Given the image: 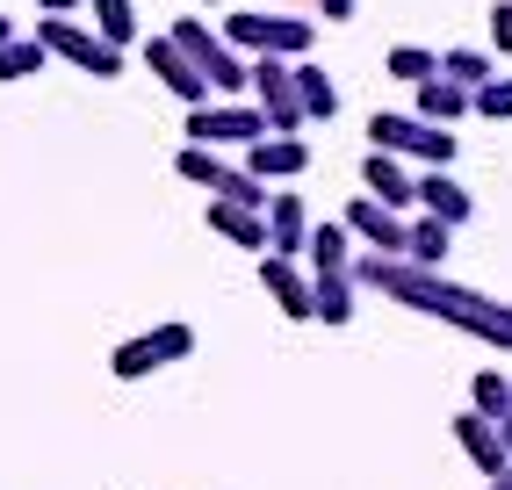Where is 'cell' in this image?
<instances>
[{"label": "cell", "instance_id": "obj_1", "mask_svg": "<svg viewBox=\"0 0 512 490\" xmlns=\"http://www.w3.org/2000/svg\"><path fill=\"white\" fill-rule=\"evenodd\" d=\"M361 282L383 289V296H397V303H412V310H426V318H448V325H462V332H476V339H491V346H505V354H512V310H505V303H484L476 289L440 282L433 267L383 260V253H375V260L361 267Z\"/></svg>", "mask_w": 512, "mask_h": 490}, {"label": "cell", "instance_id": "obj_2", "mask_svg": "<svg viewBox=\"0 0 512 490\" xmlns=\"http://www.w3.org/2000/svg\"><path fill=\"white\" fill-rule=\"evenodd\" d=\"M174 44H181V58L195 65V73L210 80V87H224V94H238V87L253 80V65L238 58L231 44H217V37H210V29H202V22H181V29H174Z\"/></svg>", "mask_w": 512, "mask_h": 490}, {"label": "cell", "instance_id": "obj_3", "mask_svg": "<svg viewBox=\"0 0 512 490\" xmlns=\"http://www.w3.org/2000/svg\"><path fill=\"white\" fill-rule=\"evenodd\" d=\"M181 354H195V332H188V325H159V332H145V339H123L109 368H116L123 382H138V375H152V368H166V361H181Z\"/></svg>", "mask_w": 512, "mask_h": 490}, {"label": "cell", "instance_id": "obj_4", "mask_svg": "<svg viewBox=\"0 0 512 490\" xmlns=\"http://www.w3.org/2000/svg\"><path fill=\"white\" fill-rule=\"evenodd\" d=\"M231 44L267 51V58H303V51H311V22H289V15H231Z\"/></svg>", "mask_w": 512, "mask_h": 490}, {"label": "cell", "instance_id": "obj_5", "mask_svg": "<svg viewBox=\"0 0 512 490\" xmlns=\"http://www.w3.org/2000/svg\"><path fill=\"white\" fill-rule=\"evenodd\" d=\"M253 87H260V116H267V130H296L303 123V101H296V65H282V58H260L253 65Z\"/></svg>", "mask_w": 512, "mask_h": 490}, {"label": "cell", "instance_id": "obj_6", "mask_svg": "<svg viewBox=\"0 0 512 490\" xmlns=\"http://www.w3.org/2000/svg\"><path fill=\"white\" fill-rule=\"evenodd\" d=\"M37 44L44 51H58V58H73V65H87V73H123V58H116V44H94L87 29H73V22H58V15H44V29H37Z\"/></svg>", "mask_w": 512, "mask_h": 490}, {"label": "cell", "instance_id": "obj_7", "mask_svg": "<svg viewBox=\"0 0 512 490\" xmlns=\"http://www.w3.org/2000/svg\"><path fill=\"white\" fill-rule=\"evenodd\" d=\"M188 137H195V145H260L267 116L260 109H195L188 116Z\"/></svg>", "mask_w": 512, "mask_h": 490}, {"label": "cell", "instance_id": "obj_8", "mask_svg": "<svg viewBox=\"0 0 512 490\" xmlns=\"http://www.w3.org/2000/svg\"><path fill=\"white\" fill-rule=\"evenodd\" d=\"M347 231H354V238H368L383 260H404V224H397V209H383L375 195L347 209Z\"/></svg>", "mask_w": 512, "mask_h": 490}, {"label": "cell", "instance_id": "obj_9", "mask_svg": "<svg viewBox=\"0 0 512 490\" xmlns=\"http://www.w3.org/2000/svg\"><path fill=\"white\" fill-rule=\"evenodd\" d=\"M455 440H462V454L484 476H505L512 462H505V440H498V418H484V411H469V418H455Z\"/></svg>", "mask_w": 512, "mask_h": 490}, {"label": "cell", "instance_id": "obj_10", "mask_svg": "<svg viewBox=\"0 0 512 490\" xmlns=\"http://www.w3.org/2000/svg\"><path fill=\"white\" fill-rule=\"evenodd\" d=\"M145 58H152V73H159L166 87H174L181 101H195V109H202V94H210V80H202L195 65L181 58V44H174V37H159V44H145Z\"/></svg>", "mask_w": 512, "mask_h": 490}, {"label": "cell", "instance_id": "obj_11", "mask_svg": "<svg viewBox=\"0 0 512 490\" xmlns=\"http://www.w3.org/2000/svg\"><path fill=\"white\" fill-rule=\"evenodd\" d=\"M260 282H267V296L282 303V318H311V282H303V274H296L282 253L260 260Z\"/></svg>", "mask_w": 512, "mask_h": 490}, {"label": "cell", "instance_id": "obj_12", "mask_svg": "<svg viewBox=\"0 0 512 490\" xmlns=\"http://www.w3.org/2000/svg\"><path fill=\"white\" fill-rule=\"evenodd\" d=\"M303 238H311V224H303V202H296V195H275V202H267V245L289 260V253H303Z\"/></svg>", "mask_w": 512, "mask_h": 490}, {"label": "cell", "instance_id": "obj_13", "mask_svg": "<svg viewBox=\"0 0 512 490\" xmlns=\"http://www.w3.org/2000/svg\"><path fill=\"white\" fill-rule=\"evenodd\" d=\"M311 152L296 145V137H260L253 145V181H282V173H303Z\"/></svg>", "mask_w": 512, "mask_h": 490}, {"label": "cell", "instance_id": "obj_14", "mask_svg": "<svg viewBox=\"0 0 512 490\" xmlns=\"http://www.w3.org/2000/svg\"><path fill=\"white\" fill-rule=\"evenodd\" d=\"M311 318H325V325L354 318V274H318L311 282Z\"/></svg>", "mask_w": 512, "mask_h": 490}, {"label": "cell", "instance_id": "obj_15", "mask_svg": "<svg viewBox=\"0 0 512 490\" xmlns=\"http://www.w3.org/2000/svg\"><path fill=\"white\" fill-rule=\"evenodd\" d=\"M361 181H368V195H375V202H383V209H404V202H412V181H404V166H397L390 152H375V159H368V173H361Z\"/></svg>", "mask_w": 512, "mask_h": 490}, {"label": "cell", "instance_id": "obj_16", "mask_svg": "<svg viewBox=\"0 0 512 490\" xmlns=\"http://www.w3.org/2000/svg\"><path fill=\"white\" fill-rule=\"evenodd\" d=\"M412 195H419V202L433 209L440 224H462V217H469V195H462V188L448 181V173H426V181H412Z\"/></svg>", "mask_w": 512, "mask_h": 490}, {"label": "cell", "instance_id": "obj_17", "mask_svg": "<svg viewBox=\"0 0 512 490\" xmlns=\"http://www.w3.org/2000/svg\"><path fill=\"white\" fill-rule=\"evenodd\" d=\"M210 231H224L231 245H267V217H260V209H231V202H210Z\"/></svg>", "mask_w": 512, "mask_h": 490}, {"label": "cell", "instance_id": "obj_18", "mask_svg": "<svg viewBox=\"0 0 512 490\" xmlns=\"http://www.w3.org/2000/svg\"><path fill=\"white\" fill-rule=\"evenodd\" d=\"M448 231H455V224H440V217H419L412 231H404V253H412V267H440V260H448Z\"/></svg>", "mask_w": 512, "mask_h": 490}, {"label": "cell", "instance_id": "obj_19", "mask_svg": "<svg viewBox=\"0 0 512 490\" xmlns=\"http://www.w3.org/2000/svg\"><path fill=\"white\" fill-rule=\"evenodd\" d=\"M296 101H303V116H332L339 109V94H332V80L318 65H296Z\"/></svg>", "mask_w": 512, "mask_h": 490}, {"label": "cell", "instance_id": "obj_20", "mask_svg": "<svg viewBox=\"0 0 512 490\" xmlns=\"http://www.w3.org/2000/svg\"><path fill=\"white\" fill-rule=\"evenodd\" d=\"M303 245H311L318 274H347V224H325V231H311Z\"/></svg>", "mask_w": 512, "mask_h": 490}, {"label": "cell", "instance_id": "obj_21", "mask_svg": "<svg viewBox=\"0 0 512 490\" xmlns=\"http://www.w3.org/2000/svg\"><path fill=\"white\" fill-rule=\"evenodd\" d=\"M462 101H469V94H462L455 80H419V109H426L433 123H448V116H462Z\"/></svg>", "mask_w": 512, "mask_h": 490}, {"label": "cell", "instance_id": "obj_22", "mask_svg": "<svg viewBox=\"0 0 512 490\" xmlns=\"http://www.w3.org/2000/svg\"><path fill=\"white\" fill-rule=\"evenodd\" d=\"M404 152H419V159H433V166H448V159H455V137H448V130H433V123H412V130H404Z\"/></svg>", "mask_w": 512, "mask_h": 490}, {"label": "cell", "instance_id": "obj_23", "mask_svg": "<svg viewBox=\"0 0 512 490\" xmlns=\"http://www.w3.org/2000/svg\"><path fill=\"white\" fill-rule=\"evenodd\" d=\"M181 173H188V181H202V188H224V173H231V166H224L210 145H188V152H181Z\"/></svg>", "mask_w": 512, "mask_h": 490}, {"label": "cell", "instance_id": "obj_24", "mask_svg": "<svg viewBox=\"0 0 512 490\" xmlns=\"http://www.w3.org/2000/svg\"><path fill=\"white\" fill-rule=\"evenodd\" d=\"M476 411H484V418H505V411H512V382L484 368V375H476Z\"/></svg>", "mask_w": 512, "mask_h": 490}, {"label": "cell", "instance_id": "obj_25", "mask_svg": "<svg viewBox=\"0 0 512 490\" xmlns=\"http://www.w3.org/2000/svg\"><path fill=\"white\" fill-rule=\"evenodd\" d=\"M101 29H109V44H130V29H138V15H130V0H94Z\"/></svg>", "mask_w": 512, "mask_h": 490}, {"label": "cell", "instance_id": "obj_26", "mask_svg": "<svg viewBox=\"0 0 512 490\" xmlns=\"http://www.w3.org/2000/svg\"><path fill=\"white\" fill-rule=\"evenodd\" d=\"M37 58H44V44H0V80L37 73Z\"/></svg>", "mask_w": 512, "mask_h": 490}, {"label": "cell", "instance_id": "obj_27", "mask_svg": "<svg viewBox=\"0 0 512 490\" xmlns=\"http://www.w3.org/2000/svg\"><path fill=\"white\" fill-rule=\"evenodd\" d=\"M390 73H397V80H433V51H412V44L390 51Z\"/></svg>", "mask_w": 512, "mask_h": 490}, {"label": "cell", "instance_id": "obj_28", "mask_svg": "<svg viewBox=\"0 0 512 490\" xmlns=\"http://www.w3.org/2000/svg\"><path fill=\"white\" fill-rule=\"evenodd\" d=\"M484 73H491V65L476 58V51H455V58H448V80H455V87H484Z\"/></svg>", "mask_w": 512, "mask_h": 490}, {"label": "cell", "instance_id": "obj_29", "mask_svg": "<svg viewBox=\"0 0 512 490\" xmlns=\"http://www.w3.org/2000/svg\"><path fill=\"white\" fill-rule=\"evenodd\" d=\"M476 109H484V116H512V87H476Z\"/></svg>", "mask_w": 512, "mask_h": 490}, {"label": "cell", "instance_id": "obj_30", "mask_svg": "<svg viewBox=\"0 0 512 490\" xmlns=\"http://www.w3.org/2000/svg\"><path fill=\"white\" fill-rule=\"evenodd\" d=\"M498 44L512 51V8H498Z\"/></svg>", "mask_w": 512, "mask_h": 490}, {"label": "cell", "instance_id": "obj_31", "mask_svg": "<svg viewBox=\"0 0 512 490\" xmlns=\"http://www.w3.org/2000/svg\"><path fill=\"white\" fill-rule=\"evenodd\" d=\"M498 440H505V462H512V411L498 418Z\"/></svg>", "mask_w": 512, "mask_h": 490}, {"label": "cell", "instance_id": "obj_32", "mask_svg": "<svg viewBox=\"0 0 512 490\" xmlns=\"http://www.w3.org/2000/svg\"><path fill=\"white\" fill-rule=\"evenodd\" d=\"M325 15H339V22H347V15H354V0H325Z\"/></svg>", "mask_w": 512, "mask_h": 490}, {"label": "cell", "instance_id": "obj_33", "mask_svg": "<svg viewBox=\"0 0 512 490\" xmlns=\"http://www.w3.org/2000/svg\"><path fill=\"white\" fill-rule=\"evenodd\" d=\"M44 8H51V15H65V8H80V0H44Z\"/></svg>", "mask_w": 512, "mask_h": 490}, {"label": "cell", "instance_id": "obj_34", "mask_svg": "<svg viewBox=\"0 0 512 490\" xmlns=\"http://www.w3.org/2000/svg\"><path fill=\"white\" fill-rule=\"evenodd\" d=\"M0 44H8V22H0Z\"/></svg>", "mask_w": 512, "mask_h": 490}]
</instances>
